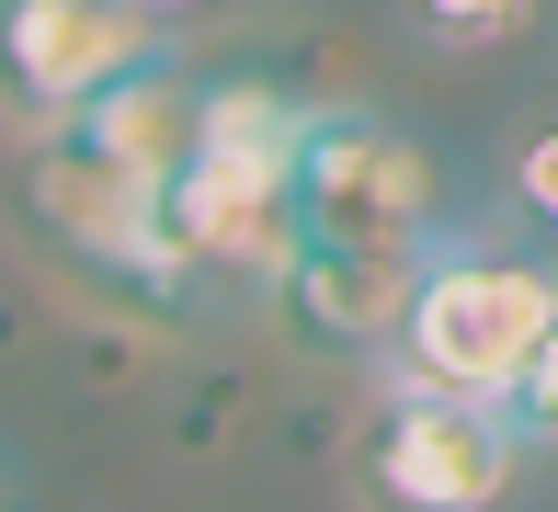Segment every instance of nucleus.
<instances>
[{
    "label": "nucleus",
    "mask_w": 558,
    "mask_h": 512,
    "mask_svg": "<svg viewBox=\"0 0 558 512\" xmlns=\"http://www.w3.org/2000/svg\"><path fill=\"white\" fill-rule=\"evenodd\" d=\"M148 12H160V23H183V12H206V0H148Z\"/></svg>",
    "instance_id": "ddd939ff"
},
{
    "label": "nucleus",
    "mask_w": 558,
    "mask_h": 512,
    "mask_svg": "<svg viewBox=\"0 0 558 512\" xmlns=\"http://www.w3.org/2000/svg\"><path fill=\"white\" fill-rule=\"evenodd\" d=\"M160 240H171V273L194 296H274V273L296 251V194L274 171H240V160L194 148L160 183Z\"/></svg>",
    "instance_id": "423d86ee"
},
{
    "label": "nucleus",
    "mask_w": 558,
    "mask_h": 512,
    "mask_svg": "<svg viewBox=\"0 0 558 512\" xmlns=\"http://www.w3.org/2000/svg\"><path fill=\"white\" fill-rule=\"evenodd\" d=\"M501 217L558 251V114H536L513 148H501Z\"/></svg>",
    "instance_id": "9b49d317"
},
{
    "label": "nucleus",
    "mask_w": 558,
    "mask_h": 512,
    "mask_svg": "<svg viewBox=\"0 0 558 512\" xmlns=\"http://www.w3.org/2000/svg\"><path fill=\"white\" fill-rule=\"evenodd\" d=\"M501 422H513L524 455H558V319H547V342L524 353V376L501 388Z\"/></svg>",
    "instance_id": "f8f14e48"
},
{
    "label": "nucleus",
    "mask_w": 558,
    "mask_h": 512,
    "mask_svg": "<svg viewBox=\"0 0 558 512\" xmlns=\"http://www.w3.org/2000/svg\"><path fill=\"white\" fill-rule=\"evenodd\" d=\"M23 217L46 228V240L69 251V273H92V285L137 296V307H206L171 273V240H160V183H125L114 160H92L81 137H58L46 125L35 137V171H23Z\"/></svg>",
    "instance_id": "20e7f679"
},
{
    "label": "nucleus",
    "mask_w": 558,
    "mask_h": 512,
    "mask_svg": "<svg viewBox=\"0 0 558 512\" xmlns=\"http://www.w3.org/2000/svg\"><path fill=\"white\" fill-rule=\"evenodd\" d=\"M194 114H206V69H183V58L160 46V58H137L125 81H104L58 137H81L92 160L125 171V183H171V171L194 160Z\"/></svg>",
    "instance_id": "6e6552de"
},
{
    "label": "nucleus",
    "mask_w": 558,
    "mask_h": 512,
    "mask_svg": "<svg viewBox=\"0 0 558 512\" xmlns=\"http://www.w3.org/2000/svg\"><path fill=\"white\" fill-rule=\"evenodd\" d=\"M286 194L296 240H434L445 228V160L376 102H308Z\"/></svg>",
    "instance_id": "7ed1b4c3"
},
{
    "label": "nucleus",
    "mask_w": 558,
    "mask_h": 512,
    "mask_svg": "<svg viewBox=\"0 0 558 512\" xmlns=\"http://www.w3.org/2000/svg\"><path fill=\"white\" fill-rule=\"evenodd\" d=\"M160 12L148 0H0V114L23 137L69 125L104 81H125L137 58H160Z\"/></svg>",
    "instance_id": "39448f33"
},
{
    "label": "nucleus",
    "mask_w": 558,
    "mask_h": 512,
    "mask_svg": "<svg viewBox=\"0 0 558 512\" xmlns=\"http://www.w3.org/2000/svg\"><path fill=\"white\" fill-rule=\"evenodd\" d=\"M399 23L445 58H490V46L536 35V0H399Z\"/></svg>",
    "instance_id": "9d476101"
},
{
    "label": "nucleus",
    "mask_w": 558,
    "mask_h": 512,
    "mask_svg": "<svg viewBox=\"0 0 558 512\" xmlns=\"http://www.w3.org/2000/svg\"><path fill=\"white\" fill-rule=\"evenodd\" d=\"M422 285V240H296L286 273H274V319L308 353H342V365H376L399 330V307Z\"/></svg>",
    "instance_id": "0eeeda50"
},
{
    "label": "nucleus",
    "mask_w": 558,
    "mask_h": 512,
    "mask_svg": "<svg viewBox=\"0 0 558 512\" xmlns=\"http://www.w3.org/2000/svg\"><path fill=\"white\" fill-rule=\"evenodd\" d=\"M296 137H308V92L263 81V69L206 81V114H194V148H206V160H240V171H274V183H286Z\"/></svg>",
    "instance_id": "1a4fd4ad"
},
{
    "label": "nucleus",
    "mask_w": 558,
    "mask_h": 512,
    "mask_svg": "<svg viewBox=\"0 0 558 512\" xmlns=\"http://www.w3.org/2000/svg\"><path fill=\"white\" fill-rule=\"evenodd\" d=\"M0 512H12V455H0Z\"/></svg>",
    "instance_id": "4468645a"
},
{
    "label": "nucleus",
    "mask_w": 558,
    "mask_h": 512,
    "mask_svg": "<svg viewBox=\"0 0 558 512\" xmlns=\"http://www.w3.org/2000/svg\"><path fill=\"white\" fill-rule=\"evenodd\" d=\"M558 319V251L524 240L513 217L501 228H434L422 240V285L399 307L388 353H376V376H399V388H445V399H490L524 376V353L547 342Z\"/></svg>",
    "instance_id": "f257e3e1"
},
{
    "label": "nucleus",
    "mask_w": 558,
    "mask_h": 512,
    "mask_svg": "<svg viewBox=\"0 0 558 512\" xmlns=\"http://www.w3.org/2000/svg\"><path fill=\"white\" fill-rule=\"evenodd\" d=\"M342 478L365 512H501L524 478V444L490 399H445V388H399L376 376L365 422L342 444Z\"/></svg>",
    "instance_id": "f03ea898"
}]
</instances>
